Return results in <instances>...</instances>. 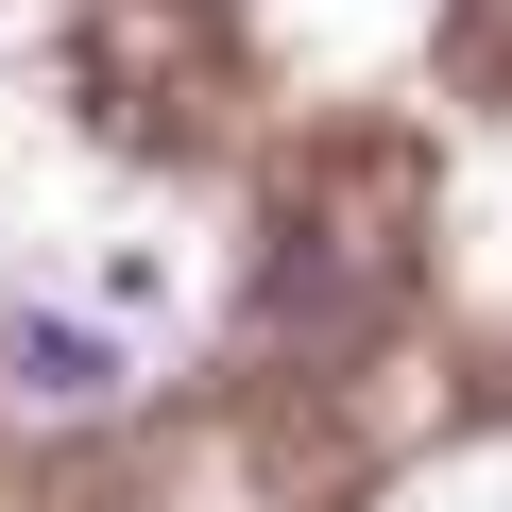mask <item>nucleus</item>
<instances>
[{"instance_id":"nucleus-1","label":"nucleus","mask_w":512,"mask_h":512,"mask_svg":"<svg viewBox=\"0 0 512 512\" xmlns=\"http://www.w3.org/2000/svg\"><path fill=\"white\" fill-rule=\"evenodd\" d=\"M0 393H18L35 427H86V410H120V342L69 325V308H18L0 325Z\"/></svg>"}]
</instances>
